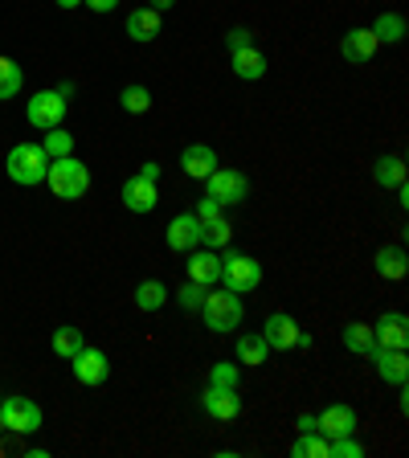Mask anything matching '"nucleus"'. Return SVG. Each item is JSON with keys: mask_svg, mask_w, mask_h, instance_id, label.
Masks as SVG:
<instances>
[{"mask_svg": "<svg viewBox=\"0 0 409 458\" xmlns=\"http://www.w3.org/2000/svg\"><path fill=\"white\" fill-rule=\"evenodd\" d=\"M4 172H9L13 184H25V189H33V184H46V172H49V156L41 143H17L9 152V160H4Z\"/></svg>", "mask_w": 409, "mask_h": 458, "instance_id": "obj_1", "label": "nucleus"}, {"mask_svg": "<svg viewBox=\"0 0 409 458\" xmlns=\"http://www.w3.org/2000/svg\"><path fill=\"white\" fill-rule=\"evenodd\" d=\"M46 184L54 189L57 200H78L90 192V168L74 156H62V160H49V172H46Z\"/></svg>", "mask_w": 409, "mask_h": 458, "instance_id": "obj_2", "label": "nucleus"}, {"mask_svg": "<svg viewBox=\"0 0 409 458\" xmlns=\"http://www.w3.org/2000/svg\"><path fill=\"white\" fill-rule=\"evenodd\" d=\"M200 315H205V327L209 332H217V335H226V332H234V327L242 324V295H234V291H209L205 295V303H200Z\"/></svg>", "mask_w": 409, "mask_h": 458, "instance_id": "obj_3", "label": "nucleus"}, {"mask_svg": "<svg viewBox=\"0 0 409 458\" xmlns=\"http://www.w3.org/2000/svg\"><path fill=\"white\" fill-rule=\"evenodd\" d=\"M262 283V262L250 254H221V286L234 295H250Z\"/></svg>", "mask_w": 409, "mask_h": 458, "instance_id": "obj_4", "label": "nucleus"}, {"mask_svg": "<svg viewBox=\"0 0 409 458\" xmlns=\"http://www.w3.org/2000/svg\"><path fill=\"white\" fill-rule=\"evenodd\" d=\"M0 421H4L9 434L29 438V434H38L41 429V405L38 401H29V397H21V393H9V397L0 401Z\"/></svg>", "mask_w": 409, "mask_h": 458, "instance_id": "obj_5", "label": "nucleus"}, {"mask_svg": "<svg viewBox=\"0 0 409 458\" xmlns=\"http://www.w3.org/2000/svg\"><path fill=\"white\" fill-rule=\"evenodd\" d=\"M205 197H213L221 209H229V205H242V200L250 197L246 172H234V168H221V164H217V168L205 176Z\"/></svg>", "mask_w": 409, "mask_h": 458, "instance_id": "obj_6", "label": "nucleus"}, {"mask_svg": "<svg viewBox=\"0 0 409 458\" xmlns=\"http://www.w3.org/2000/svg\"><path fill=\"white\" fill-rule=\"evenodd\" d=\"M25 119H29V127H38V131H54V127H62V119H66V98L57 95V90H38L25 106Z\"/></svg>", "mask_w": 409, "mask_h": 458, "instance_id": "obj_7", "label": "nucleus"}, {"mask_svg": "<svg viewBox=\"0 0 409 458\" xmlns=\"http://www.w3.org/2000/svg\"><path fill=\"white\" fill-rule=\"evenodd\" d=\"M70 364H74V377H78V385H103L107 377H111V360H107V352H98V348H78L74 356H70Z\"/></svg>", "mask_w": 409, "mask_h": 458, "instance_id": "obj_8", "label": "nucleus"}, {"mask_svg": "<svg viewBox=\"0 0 409 458\" xmlns=\"http://www.w3.org/2000/svg\"><path fill=\"white\" fill-rule=\"evenodd\" d=\"M372 364H377V377H381L385 385L405 389V381H409V356H405V348H372Z\"/></svg>", "mask_w": 409, "mask_h": 458, "instance_id": "obj_9", "label": "nucleus"}, {"mask_svg": "<svg viewBox=\"0 0 409 458\" xmlns=\"http://www.w3.org/2000/svg\"><path fill=\"white\" fill-rule=\"evenodd\" d=\"M164 242H168V250H176V254L197 250L200 246V221H197V213H181V217H172L168 229H164Z\"/></svg>", "mask_w": 409, "mask_h": 458, "instance_id": "obj_10", "label": "nucleus"}, {"mask_svg": "<svg viewBox=\"0 0 409 458\" xmlns=\"http://www.w3.org/2000/svg\"><path fill=\"white\" fill-rule=\"evenodd\" d=\"M200 410L209 413L213 421H234L242 413V397H238V389H217V385H209V389L200 393Z\"/></svg>", "mask_w": 409, "mask_h": 458, "instance_id": "obj_11", "label": "nucleus"}, {"mask_svg": "<svg viewBox=\"0 0 409 458\" xmlns=\"http://www.w3.org/2000/svg\"><path fill=\"white\" fill-rule=\"evenodd\" d=\"M372 340L377 348H409V319L401 311H385L372 324Z\"/></svg>", "mask_w": 409, "mask_h": 458, "instance_id": "obj_12", "label": "nucleus"}, {"mask_svg": "<svg viewBox=\"0 0 409 458\" xmlns=\"http://www.w3.org/2000/svg\"><path fill=\"white\" fill-rule=\"evenodd\" d=\"M315 429H320L328 442L348 438V434H356V410L353 405H328V410L315 418Z\"/></svg>", "mask_w": 409, "mask_h": 458, "instance_id": "obj_13", "label": "nucleus"}, {"mask_svg": "<svg viewBox=\"0 0 409 458\" xmlns=\"http://www.w3.org/2000/svg\"><path fill=\"white\" fill-rule=\"evenodd\" d=\"M262 340L270 344V348H278V352H286V348H295L299 340V324H295V315H286V311H275L262 324Z\"/></svg>", "mask_w": 409, "mask_h": 458, "instance_id": "obj_14", "label": "nucleus"}, {"mask_svg": "<svg viewBox=\"0 0 409 458\" xmlns=\"http://www.w3.org/2000/svg\"><path fill=\"white\" fill-rule=\"evenodd\" d=\"M213 168H217V152H213L209 143H189L181 152V172L189 181H205Z\"/></svg>", "mask_w": 409, "mask_h": 458, "instance_id": "obj_15", "label": "nucleus"}, {"mask_svg": "<svg viewBox=\"0 0 409 458\" xmlns=\"http://www.w3.org/2000/svg\"><path fill=\"white\" fill-rule=\"evenodd\" d=\"M189 278L200 286L221 283V254L217 250H189Z\"/></svg>", "mask_w": 409, "mask_h": 458, "instance_id": "obj_16", "label": "nucleus"}, {"mask_svg": "<svg viewBox=\"0 0 409 458\" xmlns=\"http://www.w3.org/2000/svg\"><path fill=\"white\" fill-rule=\"evenodd\" d=\"M156 181H143L140 172H135L132 181H124V205L132 213H152L156 209Z\"/></svg>", "mask_w": 409, "mask_h": 458, "instance_id": "obj_17", "label": "nucleus"}, {"mask_svg": "<svg viewBox=\"0 0 409 458\" xmlns=\"http://www.w3.org/2000/svg\"><path fill=\"white\" fill-rule=\"evenodd\" d=\"M377 46H381V41L372 38V29H353V33H344L340 54L348 57V62H369V57L377 54Z\"/></svg>", "mask_w": 409, "mask_h": 458, "instance_id": "obj_18", "label": "nucleus"}, {"mask_svg": "<svg viewBox=\"0 0 409 458\" xmlns=\"http://www.w3.org/2000/svg\"><path fill=\"white\" fill-rule=\"evenodd\" d=\"M127 38L132 41H156L160 38V13L148 4V9H132L127 17Z\"/></svg>", "mask_w": 409, "mask_h": 458, "instance_id": "obj_19", "label": "nucleus"}, {"mask_svg": "<svg viewBox=\"0 0 409 458\" xmlns=\"http://www.w3.org/2000/svg\"><path fill=\"white\" fill-rule=\"evenodd\" d=\"M377 275L389 278V283H401L409 275V258L401 246H381L377 250Z\"/></svg>", "mask_w": 409, "mask_h": 458, "instance_id": "obj_20", "label": "nucleus"}, {"mask_svg": "<svg viewBox=\"0 0 409 458\" xmlns=\"http://www.w3.org/2000/svg\"><path fill=\"white\" fill-rule=\"evenodd\" d=\"M229 62H234V74H238V78H246V82H258V78L267 74V57L258 54L254 46H246V49H234V54H229Z\"/></svg>", "mask_w": 409, "mask_h": 458, "instance_id": "obj_21", "label": "nucleus"}, {"mask_svg": "<svg viewBox=\"0 0 409 458\" xmlns=\"http://www.w3.org/2000/svg\"><path fill=\"white\" fill-rule=\"evenodd\" d=\"M164 303H168V286H164L160 278H143V283L135 286V307H140V311H160Z\"/></svg>", "mask_w": 409, "mask_h": 458, "instance_id": "obj_22", "label": "nucleus"}, {"mask_svg": "<svg viewBox=\"0 0 409 458\" xmlns=\"http://www.w3.org/2000/svg\"><path fill=\"white\" fill-rule=\"evenodd\" d=\"M270 356V344L262 340V332H250V335H238V360L258 369V364H267Z\"/></svg>", "mask_w": 409, "mask_h": 458, "instance_id": "obj_23", "label": "nucleus"}, {"mask_svg": "<svg viewBox=\"0 0 409 458\" xmlns=\"http://www.w3.org/2000/svg\"><path fill=\"white\" fill-rule=\"evenodd\" d=\"M372 38L385 41V46L405 41V17H401V13H381V17L372 21Z\"/></svg>", "mask_w": 409, "mask_h": 458, "instance_id": "obj_24", "label": "nucleus"}, {"mask_svg": "<svg viewBox=\"0 0 409 458\" xmlns=\"http://www.w3.org/2000/svg\"><path fill=\"white\" fill-rule=\"evenodd\" d=\"M372 181L381 184V189H397V184H405V160H401V156H381L377 168H372Z\"/></svg>", "mask_w": 409, "mask_h": 458, "instance_id": "obj_25", "label": "nucleus"}, {"mask_svg": "<svg viewBox=\"0 0 409 458\" xmlns=\"http://www.w3.org/2000/svg\"><path fill=\"white\" fill-rule=\"evenodd\" d=\"M340 340H344V348H348V352H361V356H372V348H377V340H372V327L369 324H348L340 332Z\"/></svg>", "mask_w": 409, "mask_h": 458, "instance_id": "obj_26", "label": "nucleus"}, {"mask_svg": "<svg viewBox=\"0 0 409 458\" xmlns=\"http://www.w3.org/2000/svg\"><path fill=\"white\" fill-rule=\"evenodd\" d=\"M229 238H234V225L226 217H213V221H200V246L209 250H226Z\"/></svg>", "mask_w": 409, "mask_h": 458, "instance_id": "obj_27", "label": "nucleus"}, {"mask_svg": "<svg viewBox=\"0 0 409 458\" xmlns=\"http://www.w3.org/2000/svg\"><path fill=\"white\" fill-rule=\"evenodd\" d=\"M291 458H328V438L320 429H303L291 446Z\"/></svg>", "mask_w": 409, "mask_h": 458, "instance_id": "obj_28", "label": "nucleus"}, {"mask_svg": "<svg viewBox=\"0 0 409 458\" xmlns=\"http://www.w3.org/2000/svg\"><path fill=\"white\" fill-rule=\"evenodd\" d=\"M21 86H25V74H21V66L13 62V57H0V103H4V98H17Z\"/></svg>", "mask_w": 409, "mask_h": 458, "instance_id": "obj_29", "label": "nucleus"}, {"mask_svg": "<svg viewBox=\"0 0 409 458\" xmlns=\"http://www.w3.org/2000/svg\"><path fill=\"white\" fill-rule=\"evenodd\" d=\"M82 344H86V340H82V332H78V327H57V332L49 335V348H54L62 360H70V356H74Z\"/></svg>", "mask_w": 409, "mask_h": 458, "instance_id": "obj_30", "label": "nucleus"}, {"mask_svg": "<svg viewBox=\"0 0 409 458\" xmlns=\"http://www.w3.org/2000/svg\"><path fill=\"white\" fill-rule=\"evenodd\" d=\"M46 156L49 160H62V156H74V135L62 131V127H54V131H46Z\"/></svg>", "mask_w": 409, "mask_h": 458, "instance_id": "obj_31", "label": "nucleus"}, {"mask_svg": "<svg viewBox=\"0 0 409 458\" xmlns=\"http://www.w3.org/2000/svg\"><path fill=\"white\" fill-rule=\"evenodd\" d=\"M119 103H124V111H127V114H143L148 106H152V95H148V86L132 82V86H124V95H119Z\"/></svg>", "mask_w": 409, "mask_h": 458, "instance_id": "obj_32", "label": "nucleus"}, {"mask_svg": "<svg viewBox=\"0 0 409 458\" xmlns=\"http://www.w3.org/2000/svg\"><path fill=\"white\" fill-rule=\"evenodd\" d=\"M205 295H209V286H200V283H192V278H184L181 291H176V303H181L184 311H200Z\"/></svg>", "mask_w": 409, "mask_h": 458, "instance_id": "obj_33", "label": "nucleus"}, {"mask_svg": "<svg viewBox=\"0 0 409 458\" xmlns=\"http://www.w3.org/2000/svg\"><path fill=\"white\" fill-rule=\"evenodd\" d=\"M238 364H229V360H217L209 369V385H217V389H238Z\"/></svg>", "mask_w": 409, "mask_h": 458, "instance_id": "obj_34", "label": "nucleus"}, {"mask_svg": "<svg viewBox=\"0 0 409 458\" xmlns=\"http://www.w3.org/2000/svg\"><path fill=\"white\" fill-rule=\"evenodd\" d=\"M328 458H364V446L348 434V438H332L328 442Z\"/></svg>", "mask_w": 409, "mask_h": 458, "instance_id": "obj_35", "label": "nucleus"}, {"mask_svg": "<svg viewBox=\"0 0 409 458\" xmlns=\"http://www.w3.org/2000/svg\"><path fill=\"white\" fill-rule=\"evenodd\" d=\"M226 46H229V54H234V49H246V46H254V33H250L246 25H234L226 33Z\"/></svg>", "mask_w": 409, "mask_h": 458, "instance_id": "obj_36", "label": "nucleus"}, {"mask_svg": "<svg viewBox=\"0 0 409 458\" xmlns=\"http://www.w3.org/2000/svg\"><path fill=\"white\" fill-rule=\"evenodd\" d=\"M213 217H221V205L213 197H200V205H197V221H213Z\"/></svg>", "mask_w": 409, "mask_h": 458, "instance_id": "obj_37", "label": "nucleus"}, {"mask_svg": "<svg viewBox=\"0 0 409 458\" xmlns=\"http://www.w3.org/2000/svg\"><path fill=\"white\" fill-rule=\"evenodd\" d=\"M82 4H86L90 13H111L115 4H119V0H82Z\"/></svg>", "mask_w": 409, "mask_h": 458, "instance_id": "obj_38", "label": "nucleus"}, {"mask_svg": "<svg viewBox=\"0 0 409 458\" xmlns=\"http://www.w3.org/2000/svg\"><path fill=\"white\" fill-rule=\"evenodd\" d=\"M140 176H143V181H160V164H143V168H140Z\"/></svg>", "mask_w": 409, "mask_h": 458, "instance_id": "obj_39", "label": "nucleus"}, {"mask_svg": "<svg viewBox=\"0 0 409 458\" xmlns=\"http://www.w3.org/2000/svg\"><path fill=\"white\" fill-rule=\"evenodd\" d=\"M303 429H315V418H311V413H303V418H299V434H303Z\"/></svg>", "mask_w": 409, "mask_h": 458, "instance_id": "obj_40", "label": "nucleus"}, {"mask_svg": "<svg viewBox=\"0 0 409 458\" xmlns=\"http://www.w3.org/2000/svg\"><path fill=\"white\" fill-rule=\"evenodd\" d=\"M172 4H176V0H152V9H156V13H164V9H172Z\"/></svg>", "mask_w": 409, "mask_h": 458, "instance_id": "obj_41", "label": "nucleus"}, {"mask_svg": "<svg viewBox=\"0 0 409 458\" xmlns=\"http://www.w3.org/2000/svg\"><path fill=\"white\" fill-rule=\"evenodd\" d=\"M82 0H57V9H78Z\"/></svg>", "mask_w": 409, "mask_h": 458, "instance_id": "obj_42", "label": "nucleus"}, {"mask_svg": "<svg viewBox=\"0 0 409 458\" xmlns=\"http://www.w3.org/2000/svg\"><path fill=\"white\" fill-rule=\"evenodd\" d=\"M0 434H4V421H0Z\"/></svg>", "mask_w": 409, "mask_h": 458, "instance_id": "obj_43", "label": "nucleus"}]
</instances>
